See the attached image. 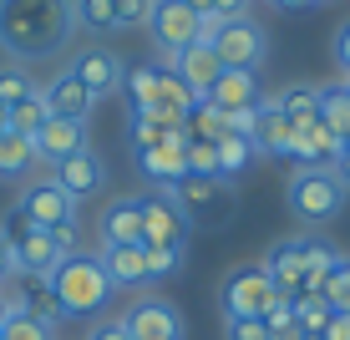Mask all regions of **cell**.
Returning a JSON list of instances; mask_svg holds the SVG:
<instances>
[{
	"label": "cell",
	"mask_w": 350,
	"mask_h": 340,
	"mask_svg": "<svg viewBox=\"0 0 350 340\" xmlns=\"http://www.w3.org/2000/svg\"><path fill=\"white\" fill-rule=\"evenodd\" d=\"M71 0H0V46L10 62H41L56 56L71 36Z\"/></svg>",
	"instance_id": "cell-1"
},
{
	"label": "cell",
	"mask_w": 350,
	"mask_h": 340,
	"mask_svg": "<svg viewBox=\"0 0 350 340\" xmlns=\"http://www.w3.org/2000/svg\"><path fill=\"white\" fill-rule=\"evenodd\" d=\"M46 285H51V295L62 300L66 315H96L107 300H112V279H107L96 254H66Z\"/></svg>",
	"instance_id": "cell-2"
},
{
	"label": "cell",
	"mask_w": 350,
	"mask_h": 340,
	"mask_svg": "<svg viewBox=\"0 0 350 340\" xmlns=\"http://www.w3.org/2000/svg\"><path fill=\"white\" fill-rule=\"evenodd\" d=\"M284 198L305 224H330V218L345 209V183H340L335 168H295Z\"/></svg>",
	"instance_id": "cell-3"
},
{
	"label": "cell",
	"mask_w": 350,
	"mask_h": 340,
	"mask_svg": "<svg viewBox=\"0 0 350 340\" xmlns=\"http://www.w3.org/2000/svg\"><path fill=\"white\" fill-rule=\"evenodd\" d=\"M203 41L213 46V56L224 62V71H259L264 62V26L254 16H239V21H208L203 26Z\"/></svg>",
	"instance_id": "cell-4"
},
{
	"label": "cell",
	"mask_w": 350,
	"mask_h": 340,
	"mask_svg": "<svg viewBox=\"0 0 350 340\" xmlns=\"http://www.w3.org/2000/svg\"><path fill=\"white\" fill-rule=\"evenodd\" d=\"M219 300H224V320H264V310L280 300V289L264 274V264H244L224 279Z\"/></svg>",
	"instance_id": "cell-5"
},
{
	"label": "cell",
	"mask_w": 350,
	"mask_h": 340,
	"mask_svg": "<svg viewBox=\"0 0 350 340\" xmlns=\"http://www.w3.org/2000/svg\"><path fill=\"white\" fill-rule=\"evenodd\" d=\"M16 209L31 218V228H62V224H77V198H71V193L56 183V178H36V183L21 193Z\"/></svg>",
	"instance_id": "cell-6"
},
{
	"label": "cell",
	"mask_w": 350,
	"mask_h": 340,
	"mask_svg": "<svg viewBox=\"0 0 350 340\" xmlns=\"http://www.w3.org/2000/svg\"><path fill=\"white\" fill-rule=\"evenodd\" d=\"M152 41L163 46L167 56H178L183 46H198L203 41V16H193L183 0H152Z\"/></svg>",
	"instance_id": "cell-7"
},
{
	"label": "cell",
	"mask_w": 350,
	"mask_h": 340,
	"mask_svg": "<svg viewBox=\"0 0 350 340\" xmlns=\"http://www.w3.org/2000/svg\"><path fill=\"white\" fill-rule=\"evenodd\" d=\"M188 239V218L167 193L142 198V249H183Z\"/></svg>",
	"instance_id": "cell-8"
},
{
	"label": "cell",
	"mask_w": 350,
	"mask_h": 340,
	"mask_svg": "<svg viewBox=\"0 0 350 340\" xmlns=\"http://www.w3.org/2000/svg\"><path fill=\"white\" fill-rule=\"evenodd\" d=\"M122 325H127L132 340H183V315L167 305V300H158V295L132 300Z\"/></svg>",
	"instance_id": "cell-9"
},
{
	"label": "cell",
	"mask_w": 350,
	"mask_h": 340,
	"mask_svg": "<svg viewBox=\"0 0 350 340\" xmlns=\"http://www.w3.org/2000/svg\"><path fill=\"white\" fill-rule=\"evenodd\" d=\"M66 71H71V77H77L92 96H112L117 87H122V62H117L107 46H81V51L71 56Z\"/></svg>",
	"instance_id": "cell-10"
},
{
	"label": "cell",
	"mask_w": 350,
	"mask_h": 340,
	"mask_svg": "<svg viewBox=\"0 0 350 340\" xmlns=\"http://www.w3.org/2000/svg\"><path fill=\"white\" fill-rule=\"evenodd\" d=\"M203 102H208L213 112H224V117H239V112H249V107H264V87H259L254 71H224Z\"/></svg>",
	"instance_id": "cell-11"
},
{
	"label": "cell",
	"mask_w": 350,
	"mask_h": 340,
	"mask_svg": "<svg viewBox=\"0 0 350 340\" xmlns=\"http://www.w3.org/2000/svg\"><path fill=\"white\" fill-rule=\"evenodd\" d=\"M173 77L183 81V87L198 96V102H203V96H208V87L224 77V62L213 56V46H208V41H198V46H183V51L173 56Z\"/></svg>",
	"instance_id": "cell-12"
},
{
	"label": "cell",
	"mask_w": 350,
	"mask_h": 340,
	"mask_svg": "<svg viewBox=\"0 0 350 340\" xmlns=\"http://www.w3.org/2000/svg\"><path fill=\"white\" fill-rule=\"evenodd\" d=\"M167 198H173L178 203V209H183V218L193 213V209H208V224H213V218H219L224 209H228V183H224V178H178V183L173 188H167Z\"/></svg>",
	"instance_id": "cell-13"
},
{
	"label": "cell",
	"mask_w": 350,
	"mask_h": 340,
	"mask_svg": "<svg viewBox=\"0 0 350 340\" xmlns=\"http://www.w3.org/2000/svg\"><path fill=\"white\" fill-rule=\"evenodd\" d=\"M264 274L274 279V289L280 295H310V274H305V254H299V239H284V244H274L264 254Z\"/></svg>",
	"instance_id": "cell-14"
},
{
	"label": "cell",
	"mask_w": 350,
	"mask_h": 340,
	"mask_svg": "<svg viewBox=\"0 0 350 340\" xmlns=\"http://www.w3.org/2000/svg\"><path fill=\"white\" fill-rule=\"evenodd\" d=\"M56 183H62L66 193H71V198H96V193H102L107 188V168H102V157H96L92 148H81L77 157H66V163H56Z\"/></svg>",
	"instance_id": "cell-15"
},
{
	"label": "cell",
	"mask_w": 350,
	"mask_h": 340,
	"mask_svg": "<svg viewBox=\"0 0 350 340\" xmlns=\"http://www.w3.org/2000/svg\"><path fill=\"white\" fill-rule=\"evenodd\" d=\"M41 96H46V112L51 117H62V122H87L92 117V107H96V96L81 87L71 71H62V77L51 81V87H41Z\"/></svg>",
	"instance_id": "cell-16"
},
{
	"label": "cell",
	"mask_w": 350,
	"mask_h": 340,
	"mask_svg": "<svg viewBox=\"0 0 350 340\" xmlns=\"http://www.w3.org/2000/svg\"><path fill=\"white\" fill-rule=\"evenodd\" d=\"M137 168L167 193L178 178H188V142H183V138H167V142H158V148L137 153Z\"/></svg>",
	"instance_id": "cell-17"
},
{
	"label": "cell",
	"mask_w": 350,
	"mask_h": 340,
	"mask_svg": "<svg viewBox=\"0 0 350 340\" xmlns=\"http://www.w3.org/2000/svg\"><path fill=\"white\" fill-rule=\"evenodd\" d=\"M31 142H36V157H41V163H66V157H77L87 148V122H62V117H51Z\"/></svg>",
	"instance_id": "cell-18"
},
{
	"label": "cell",
	"mask_w": 350,
	"mask_h": 340,
	"mask_svg": "<svg viewBox=\"0 0 350 340\" xmlns=\"http://www.w3.org/2000/svg\"><path fill=\"white\" fill-rule=\"evenodd\" d=\"M249 142H254V153H264V157H284L295 148V122H289L269 96H264V107H259V122L249 132Z\"/></svg>",
	"instance_id": "cell-19"
},
{
	"label": "cell",
	"mask_w": 350,
	"mask_h": 340,
	"mask_svg": "<svg viewBox=\"0 0 350 340\" xmlns=\"http://www.w3.org/2000/svg\"><path fill=\"white\" fill-rule=\"evenodd\" d=\"M289 153H295L305 168H330L335 157H340V138H335L320 117H310V122L295 127V148H289Z\"/></svg>",
	"instance_id": "cell-20"
},
{
	"label": "cell",
	"mask_w": 350,
	"mask_h": 340,
	"mask_svg": "<svg viewBox=\"0 0 350 340\" xmlns=\"http://www.w3.org/2000/svg\"><path fill=\"white\" fill-rule=\"evenodd\" d=\"M96 259H102V270H107V279H112V289L148 285V249H142V244H117V249H102Z\"/></svg>",
	"instance_id": "cell-21"
},
{
	"label": "cell",
	"mask_w": 350,
	"mask_h": 340,
	"mask_svg": "<svg viewBox=\"0 0 350 340\" xmlns=\"http://www.w3.org/2000/svg\"><path fill=\"white\" fill-rule=\"evenodd\" d=\"M102 244H142V198H117L112 209H102Z\"/></svg>",
	"instance_id": "cell-22"
},
{
	"label": "cell",
	"mask_w": 350,
	"mask_h": 340,
	"mask_svg": "<svg viewBox=\"0 0 350 340\" xmlns=\"http://www.w3.org/2000/svg\"><path fill=\"white\" fill-rule=\"evenodd\" d=\"M62 259H66V254L56 249V239L46 234V228H31V239L16 249V274H31V279H51Z\"/></svg>",
	"instance_id": "cell-23"
},
{
	"label": "cell",
	"mask_w": 350,
	"mask_h": 340,
	"mask_svg": "<svg viewBox=\"0 0 350 340\" xmlns=\"http://www.w3.org/2000/svg\"><path fill=\"white\" fill-rule=\"evenodd\" d=\"M117 92L127 96L132 117H148L152 102H158V66H148V62L127 66V71H122V87H117Z\"/></svg>",
	"instance_id": "cell-24"
},
{
	"label": "cell",
	"mask_w": 350,
	"mask_h": 340,
	"mask_svg": "<svg viewBox=\"0 0 350 340\" xmlns=\"http://www.w3.org/2000/svg\"><path fill=\"white\" fill-rule=\"evenodd\" d=\"M41 163V157H36V142L31 138H21V132H0V178H26L31 168Z\"/></svg>",
	"instance_id": "cell-25"
},
{
	"label": "cell",
	"mask_w": 350,
	"mask_h": 340,
	"mask_svg": "<svg viewBox=\"0 0 350 340\" xmlns=\"http://www.w3.org/2000/svg\"><path fill=\"white\" fill-rule=\"evenodd\" d=\"M330 300L320 295V289H310V295H295V325H299V335L305 340H320V330L330 325Z\"/></svg>",
	"instance_id": "cell-26"
},
{
	"label": "cell",
	"mask_w": 350,
	"mask_h": 340,
	"mask_svg": "<svg viewBox=\"0 0 350 340\" xmlns=\"http://www.w3.org/2000/svg\"><path fill=\"white\" fill-rule=\"evenodd\" d=\"M274 107L299 127V122H310V117H320V87H284L274 96Z\"/></svg>",
	"instance_id": "cell-27"
},
{
	"label": "cell",
	"mask_w": 350,
	"mask_h": 340,
	"mask_svg": "<svg viewBox=\"0 0 350 340\" xmlns=\"http://www.w3.org/2000/svg\"><path fill=\"white\" fill-rule=\"evenodd\" d=\"M71 21L92 36H112L117 16H112V0H71Z\"/></svg>",
	"instance_id": "cell-28"
},
{
	"label": "cell",
	"mask_w": 350,
	"mask_h": 340,
	"mask_svg": "<svg viewBox=\"0 0 350 340\" xmlns=\"http://www.w3.org/2000/svg\"><path fill=\"white\" fill-rule=\"evenodd\" d=\"M213 153H219V178L228 183L234 173H244V168H249V157H254V142L239 138V132H228V138L213 142Z\"/></svg>",
	"instance_id": "cell-29"
},
{
	"label": "cell",
	"mask_w": 350,
	"mask_h": 340,
	"mask_svg": "<svg viewBox=\"0 0 350 340\" xmlns=\"http://www.w3.org/2000/svg\"><path fill=\"white\" fill-rule=\"evenodd\" d=\"M299 254H305V274H310V289L325 285V274L335 270V259H340V249L325 244V239H299Z\"/></svg>",
	"instance_id": "cell-30"
},
{
	"label": "cell",
	"mask_w": 350,
	"mask_h": 340,
	"mask_svg": "<svg viewBox=\"0 0 350 340\" xmlns=\"http://www.w3.org/2000/svg\"><path fill=\"white\" fill-rule=\"evenodd\" d=\"M320 122L330 127L335 138L350 132V96H345V87H320Z\"/></svg>",
	"instance_id": "cell-31"
},
{
	"label": "cell",
	"mask_w": 350,
	"mask_h": 340,
	"mask_svg": "<svg viewBox=\"0 0 350 340\" xmlns=\"http://www.w3.org/2000/svg\"><path fill=\"white\" fill-rule=\"evenodd\" d=\"M21 310H26V315H36L41 325H56V320H66L62 300L51 295V285H46V279H36V289H26V295H21Z\"/></svg>",
	"instance_id": "cell-32"
},
{
	"label": "cell",
	"mask_w": 350,
	"mask_h": 340,
	"mask_svg": "<svg viewBox=\"0 0 350 340\" xmlns=\"http://www.w3.org/2000/svg\"><path fill=\"white\" fill-rule=\"evenodd\" d=\"M46 122H51V112H46V96H41V92L10 107V132H21V138H36Z\"/></svg>",
	"instance_id": "cell-33"
},
{
	"label": "cell",
	"mask_w": 350,
	"mask_h": 340,
	"mask_svg": "<svg viewBox=\"0 0 350 340\" xmlns=\"http://www.w3.org/2000/svg\"><path fill=\"white\" fill-rule=\"evenodd\" d=\"M320 295L330 300V310H335V315H350V259H345V254L335 259V270L325 274Z\"/></svg>",
	"instance_id": "cell-34"
},
{
	"label": "cell",
	"mask_w": 350,
	"mask_h": 340,
	"mask_svg": "<svg viewBox=\"0 0 350 340\" xmlns=\"http://www.w3.org/2000/svg\"><path fill=\"white\" fill-rule=\"evenodd\" d=\"M36 92H41V87L31 81V71H26V66H16V62L0 66V102H5V107L26 102V96H36Z\"/></svg>",
	"instance_id": "cell-35"
},
{
	"label": "cell",
	"mask_w": 350,
	"mask_h": 340,
	"mask_svg": "<svg viewBox=\"0 0 350 340\" xmlns=\"http://www.w3.org/2000/svg\"><path fill=\"white\" fill-rule=\"evenodd\" d=\"M0 340H51V325H41L26 310H10V320L0 325Z\"/></svg>",
	"instance_id": "cell-36"
},
{
	"label": "cell",
	"mask_w": 350,
	"mask_h": 340,
	"mask_svg": "<svg viewBox=\"0 0 350 340\" xmlns=\"http://www.w3.org/2000/svg\"><path fill=\"white\" fill-rule=\"evenodd\" d=\"M112 16H117V31L148 26L152 21V0H112Z\"/></svg>",
	"instance_id": "cell-37"
},
{
	"label": "cell",
	"mask_w": 350,
	"mask_h": 340,
	"mask_svg": "<svg viewBox=\"0 0 350 340\" xmlns=\"http://www.w3.org/2000/svg\"><path fill=\"white\" fill-rule=\"evenodd\" d=\"M188 173L193 178H219V153H213V142H188Z\"/></svg>",
	"instance_id": "cell-38"
},
{
	"label": "cell",
	"mask_w": 350,
	"mask_h": 340,
	"mask_svg": "<svg viewBox=\"0 0 350 340\" xmlns=\"http://www.w3.org/2000/svg\"><path fill=\"white\" fill-rule=\"evenodd\" d=\"M183 270V249H148V279H167Z\"/></svg>",
	"instance_id": "cell-39"
},
{
	"label": "cell",
	"mask_w": 350,
	"mask_h": 340,
	"mask_svg": "<svg viewBox=\"0 0 350 340\" xmlns=\"http://www.w3.org/2000/svg\"><path fill=\"white\" fill-rule=\"evenodd\" d=\"M0 239H5L10 249H21V244L31 239V218L21 213V209H10V213H5V224H0Z\"/></svg>",
	"instance_id": "cell-40"
},
{
	"label": "cell",
	"mask_w": 350,
	"mask_h": 340,
	"mask_svg": "<svg viewBox=\"0 0 350 340\" xmlns=\"http://www.w3.org/2000/svg\"><path fill=\"white\" fill-rule=\"evenodd\" d=\"M228 340H274L264 320H228Z\"/></svg>",
	"instance_id": "cell-41"
},
{
	"label": "cell",
	"mask_w": 350,
	"mask_h": 340,
	"mask_svg": "<svg viewBox=\"0 0 350 340\" xmlns=\"http://www.w3.org/2000/svg\"><path fill=\"white\" fill-rule=\"evenodd\" d=\"M239 16H249V0H213L208 10V21H239Z\"/></svg>",
	"instance_id": "cell-42"
},
{
	"label": "cell",
	"mask_w": 350,
	"mask_h": 340,
	"mask_svg": "<svg viewBox=\"0 0 350 340\" xmlns=\"http://www.w3.org/2000/svg\"><path fill=\"white\" fill-rule=\"evenodd\" d=\"M87 340H132V335H127V325H122V320H102Z\"/></svg>",
	"instance_id": "cell-43"
},
{
	"label": "cell",
	"mask_w": 350,
	"mask_h": 340,
	"mask_svg": "<svg viewBox=\"0 0 350 340\" xmlns=\"http://www.w3.org/2000/svg\"><path fill=\"white\" fill-rule=\"evenodd\" d=\"M335 62H340V71L350 77V21H345L340 31H335Z\"/></svg>",
	"instance_id": "cell-44"
},
{
	"label": "cell",
	"mask_w": 350,
	"mask_h": 340,
	"mask_svg": "<svg viewBox=\"0 0 350 340\" xmlns=\"http://www.w3.org/2000/svg\"><path fill=\"white\" fill-rule=\"evenodd\" d=\"M46 234L56 239V249H62V254H77V224H62V228H46Z\"/></svg>",
	"instance_id": "cell-45"
},
{
	"label": "cell",
	"mask_w": 350,
	"mask_h": 340,
	"mask_svg": "<svg viewBox=\"0 0 350 340\" xmlns=\"http://www.w3.org/2000/svg\"><path fill=\"white\" fill-rule=\"evenodd\" d=\"M10 279H16V249H10L5 239H0V289H5Z\"/></svg>",
	"instance_id": "cell-46"
},
{
	"label": "cell",
	"mask_w": 350,
	"mask_h": 340,
	"mask_svg": "<svg viewBox=\"0 0 350 340\" xmlns=\"http://www.w3.org/2000/svg\"><path fill=\"white\" fill-rule=\"evenodd\" d=\"M320 340H350V315H330V325L320 330Z\"/></svg>",
	"instance_id": "cell-47"
},
{
	"label": "cell",
	"mask_w": 350,
	"mask_h": 340,
	"mask_svg": "<svg viewBox=\"0 0 350 340\" xmlns=\"http://www.w3.org/2000/svg\"><path fill=\"white\" fill-rule=\"evenodd\" d=\"M10 310H21V295L16 289H0V325L10 320Z\"/></svg>",
	"instance_id": "cell-48"
},
{
	"label": "cell",
	"mask_w": 350,
	"mask_h": 340,
	"mask_svg": "<svg viewBox=\"0 0 350 340\" xmlns=\"http://www.w3.org/2000/svg\"><path fill=\"white\" fill-rule=\"evenodd\" d=\"M183 5L193 10V16H203V26H208V10H213V0H183Z\"/></svg>",
	"instance_id": "cell-49"
},
{
	"label": "cell",
	"mask_w": 350,
	"mask_h": 340,
	"mask_svg": "<svg viewBox=\"0 0 350 340\" xmlns=\"http://www.w3.org/2000/svg\"><path fill=\"white\" fill-rule=\"evenodd\" d=\"M335 168H340V183L350 188V153H340V157H335Z\"/></svg>",
	"instance_id": "cell-50"
},
{
	"label": "cell",
	"mask_w": 350,
	"mask_h": 340,
	"mask_svg": "<svg viewBox=\"0 0 350 340\" xmlns=\"http://www.w3.org/2000/svg\"><path fill=\"white\" fill-rule=\"evenodd\" d=\"M280 10H305V5H315V0H274Z\"/></svg>",
	"instance_id": "cell-51"
},
{
	"label": "cell",
	"mask_w": 350,
	"mask_h": 340,
	"mask_svg": "<svg viewBox=\"0 0 350 340\" xmlns=\"http://www.w3.org/2000/svg\"><path fill=\"white\" fill-rule=\"evenodd\" d=\"M0 132H10V107L0 102Z\"/></svg>",
	"instance_id": "cell-52"
},
{
	"label": "cell",
	"mask_w": 350,
	"mask_h": 340,
	"mask_svg": "<svg viewBox=\"0 0 350 340\" xmlns=\"http://www.w3.org/2000/svg\"><path fill=\"white\" fill-rule=\"evenodd\" d=\"M340 153H350V132H345V138H340Z\"/></svg>",
	"instance_id": "cell-53"
},
{
	"label": "cell",
	"mask_w": 350,
	"mask_h": 340,
	"mask_svg": "<svg viewBox=\"0 0 350 340\" xmlns=\"http://www.w3.org/2000/svg\"><path fill=\"white\" fill-rule=\"evenodd\" d=\"M340 87H345V96H350V77H345V81H340Z\"/></svg>",
	"instance_id": "cell-54"
}]
</instances>
